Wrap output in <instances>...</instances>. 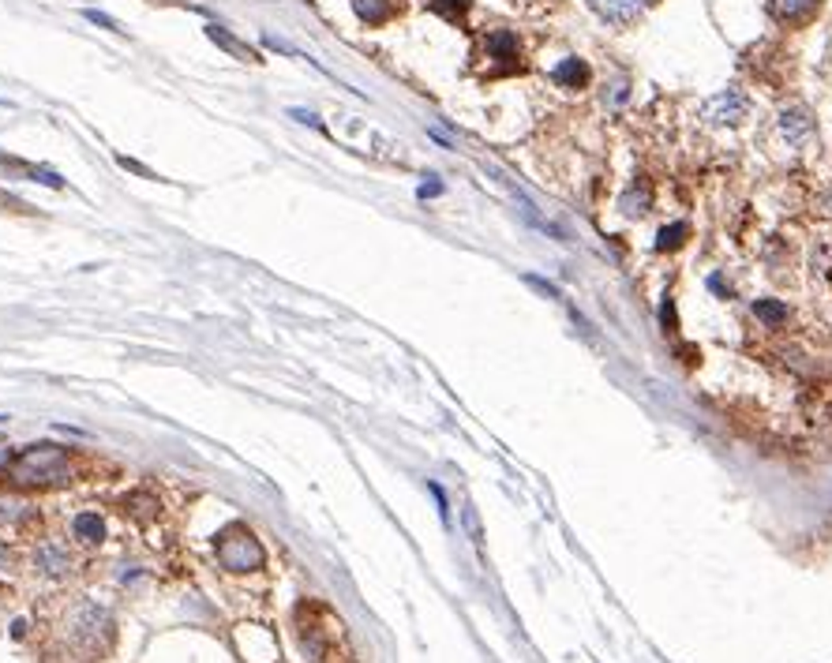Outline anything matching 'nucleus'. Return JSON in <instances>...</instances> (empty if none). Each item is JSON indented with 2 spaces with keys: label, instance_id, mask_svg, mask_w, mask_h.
<instances>
[{
  "label": "nucleus",
  "instance_id": "obj_3",
  "mask_svg": "<svg viewBox=\"0 0 832 663\" xmlns=\"http://www.w3.org/2000/svg\"><path fill=\"white\" fill-rule=\"evenodd\" d=\"M746 113H750V101H746L739 91H723L713 101H705L701 120H709V124H739Z\"/></svg>",
  "mask_w": 832,
  "mask_h": 663
},
{
  "label": "nucleus",
  "instance_id": "obj_8",
  "mask_svg": "<svg viewBox=\"0 0 832 663\" xmlns=\"http://www.w3.org/2000/svg\"><path fill=\"white\" fill-rule=\"evenodd\" d=\"M353 12L360 15V23L379 27V23H387V19L394 15V4L390 0H353Z\"/></svg>",
  "mask_w": 832,
  "mask_h": 663
},
{
  "label": "nucleus",
  "instance_id": "obj_9",
  "mask_svg": "<svg viewBox=\"0 0 832 663\" xmlns=\"http://www.w3.org/2000/svg\"><path fill=\"white\" fill-rule=\"evenodd\" d=\"M818 4H821V0H769V8L780 19H787V23H795V19H810V15L818 12Z\"/></svg>",
  "mask_w": 832,
  "mask_h": 663
},
{
  "label": "nucleus",
  "instance_id": "obj_19",
  "mask_svg": "<svg viewBox=\"0 0 832 663\" xmlns=\"http://www.w3.org/2000/svg\"><path fill=\"white\" fill-rule=\"evenodd\" d=\"M87 19H91V23H98V27H109V31H117V23H113V19H109V15H101V12H87Z\"/></svg>",
  "mask_w": 832,
  "mask_h": 663
},
{
  "label": "nucleus",
  "instance_id": "obj_17",
  "mask_svg": "<svg viewBox=\"0 0 832 663\" xmlns=\"http://www.w3.org/2000/svg\"><path fill=\"white\" fill-rule=\"evenodd\" d=\"M12 461H15V454H12V446H8L4 439H0V473H8V468H12Z\"/></svg>",
  "mask_w": 832,
  "mask_h": 663
},
{
  "label": "nucleus",
  "instance_id": "obj_2",
  "mask_svg": "<svg viewBox=\"0 0 832 663\" xmlns=\"http://www.w3.org/2000/svg\"><path fill=\"white\" fill-rule=\"evenodd\" d=\"M215 551H218V563L229 573H251V570H263V563H267L263 544L255 540V532L248 525L222 528L218 540H215Z\"/></svg>",
  "mask_w": 832,
  "mask_h": 663
},
{
  "label": "nucleus",
  "instance_id": "obj_21",
  "mask_svg": "<svg viewBox=\"0 0 832 663\" xmlns=\"http://www.w3.org/2000/svg\"><path fill=\"white\" fill-rule=\"evenodd\" d=\"M293 117H296V120H304V124H319V120H315V113H304V109H293Z\"/></svg>",
  "mask_w": 832,
  "mask_h": 663
},
{
  "label": "nucleus",
  "instance_id": "obj_16",
  "mask_svg": "<svg viewBox=\"0 0 832 663\" xmlns=\"http://www.w3.org/2000/svg\"><path fill=\"white\" fill-rule=\"evenodd\" d=\"M0 210H15V214H31V206H27L23 199H15V196H8V191H0Z\"/></svg>",
  "mask_w": 832,
  "mask_h": 663
},
{
  "label": "nucleus",
  "instance_id": "obj_14",
  "mask_svg": "<svg viewBox=\"0 0 832 663\" xmlns=\"http://www.w3.org/2000/svg\"><path fill=\"white\" fill-rule=\"evenodd\" d=\"M682 240H687V225H668L664 232H660V240H656V248L660 251H675Z\"/></svg>",
  "mask_w": 832,
  "mask_h": 663
},
{
  "label": "nucleus",
  "instance_id": "obj_20",
  "mask_svg": "<svg viewBox=\"0 0 832 663\" xmlns=\"http://www.w3.org/2000/svg\"><path fill=\"white\" fill-rule=\"evenodd\" d=\"M439 191H442V188H439V184L432 180V184H424V188H420V196H424V199H428V196H439Z\"/></svg>",
  "mask_w": 832,
  "mask_h": 663
},
{
  "label": "nucleus",
  "instance_id": "obj_11",
  "mask_svg": "<svg viewBox=\"0 0 832 663\" xmlns=\"http://www.w3.org/2000/svg\"><path fill=\"white\" fill-rule=\"evenodd\" d=\"M555 83H559V87L578 91V87H585V83H589V68H585L582 60H563L559 68H555Z\"/></svg>",
  "mask_w": 832,
  "mask_h": 663
},
{
  "label": "nucleus",
  "instance_id": "obj_7",
  "mask_svg": "<svg viewBox=\"0 0 832 663\" xmlns=\"http://www.w3.org/2000/svg\"><path fill=\"white\" fill-rule=\"evenodd\" d=\"M206 38H210V41H218V46H222L225 53H232V57L244 60V64H259V53L248 49L244 41H237V38H232L229 31H222V27H206Z\"/></svg>",
  "mask_w": 832,
  "mask_h": 663
},
{
  "label": "nucleus",
  "instance_id": "obj_12",
  "mask_svg": "<svg viewBox=\"0 0 832 663\" xmlns=\"http://www.w3.org/2000/svg\"><path fill=\"white\" fill-rule=\"evenodd\" d=\"M75 540H83V544H101L105 540V525H101L98 513H79L75 518Z\"/></svg>",
  "mask_w": 832,
  "mask_h": 663
},
{
  "label": "nucleus",
  "instance_id": "obj_6",
  "mask_svg": "<svg viewBox=\"0 0 832 663\" xmlns=\"http://www.w3.org/2000/svg\"><path fill=\"white\" fill-rule=\"evenodd\" d=\"M34 566L46 577H64V573L72 570V554L64 551V547H57V544H41L34 551Z\"/></svg>",
  "mask_w": 832,
  "mask_h": 663
},
{
  "label": "nucleus",
  "instance_id": "obj_5",
  "mask_svg": "<svg viewBox=\"0 0 832 663\" xmlns=\"http://www.w3.org/2000/svg\"><path fill=\"white\" fill-rule=\"evenodd\" d=\"M776 127H780V135L787 139V146H802V143L814 139V117H810L806 109H787Z\"/></svg>",
  "mask_w": 832,
  "mask_h": 663
},
{
  "label": "nucleus",
  "instance_id": "obj_15",
  "mask_svg": "<svg viewBox=\"0 0 832 663\" xmlns=\"http://www.w3.org/2000/svg\"><path fill=\"white\" fill-rule=\"evenodd\" d=\"M645 206H649V199L642 196V191H630V196H623V210L626 214H645Z\"/></svg>",
  "mask_w": 832,
  "mask_h": 663
},
{
  "label": "nucleus",
  "instance_id": "obj_1",
  "mask_svg": "<svg viewBox=\"0 0 832 663\" xmlns=\"http://www.w3.org/2000/svg\"><path fill=\"white\" fill-rule=\"evenodd\" d=\"M12 484L19 487H49V484H64L72 476L68 468V450H60L53 442H38L27 446L23 454H15L12 468H8Z\"/></svg>",
  "mask_w": 832,
  "mask_h": 663
},
{
  "label": "nucleus",
  "instance_id": "obj_13",
  "mask_svg": "<svg viewBox=\"0 0 832 663\" xmlns=\"http://www.w3.org/2000/svg\"><path fill=\"white\" fill-rule=\"evenodd\" d=\"M469 4H473V0H432V12L442 15V19H451V23H461Z\"/></svg>",
  "mask_w": 832,
  "mask_h": 663
},
{
  "label": "nucleus",
  "instance_id": "obj_4",
  "mask_svg": "<svg viewBox=\"0 0 832 663\" xmlns=\"http://www.w3.org/2000/svg\"><path fill=\"white\" fill-rule=\"evenodd\" d=\"M589 4H592V12L600 15V19H608V23L626 27V23H634V19L645 12L649 0H589Z\"/></svg>",
  "mask_w": 832,
  "mask_h": 663
},
{
  "label": "nucleus",
  "instance_id": "obj_22",
  "mask_svg": "<svg viewBox=\"0 0 832 663\" xmlns=\"http://www.w3.org/2000/svg\"><path fill=\"white\" fill-rule=\"evenodd\" d=\"M8 566V551H4V544H0V570Z\"/></svg>",
  "mask_w": 832,
  "mask_h": 663
},
{
  "label": "nucleus",
  "instance_id": "obj_18",
  "mask_svg": "<svg viewBox=\"0 0 832 663\" xmlns=\"http://www.w3.org/2000/svg\"><path fill=\"white\" fill-rule=\"evenodd\" d=\"M758 315H761V318H769V323H773V318L780 323V318H784V308H776V304H773V308H769V304H758Z\"/></svg>",
  "mask_w": 832,
  "mask_h": 663
},
{
  "label": "nucleus",
  "instance_id": "obj_10",
  "mask_svg": "<svg viewBox=\"0 0 832 663\" xmlns=\"http://www.w3.org/2000/svg\"><path fill=\"white\" fill-rule=\"evenodd\" d=\"M484 46H487V57L492 60H518V38L510 31H492Z\"/></svg>",
  "mask_w": 832,
  "mask_h": 663
}]
</instances>
